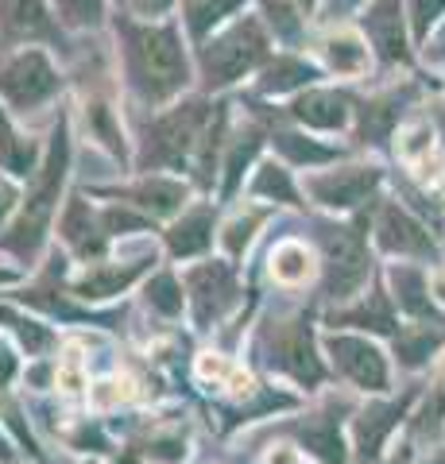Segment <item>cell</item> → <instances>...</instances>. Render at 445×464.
<instances>
[{
	"instance_id": "681fc988",
	"label": "cell",
	"mask_w": 445,
	"mask_h": 464,
	"mask_svg": "<svg viewBox=\"0 0 445 464\" xmlns=\"http://www.w3.org/2000/svg\"><path fill=\"white\" fill-rule=\"evenodd\" d=\"M419 464H445V453H430V457L419 460Z\"/></svg>"
},
{
	"instance_id": "7bdbcfd3",
	"label": "cell",
	"mask_w": 445,
	"mask_h": 464,
	"mask_svg": "<svg viewBox=\"0 0 445 464\" xmlns=\"http://www.w3.org/2000/svg\"><path fill=\"white\" fill-rule=\"evenodd\" d=\"M16 372H20V360L12 356V348L0 341V391H5L12 380H16Z\"/></svg>"
},
{
	"instance_id": "5bb4252c",
	"label": "cell",
	"mask_w": 445,
	"mask_h": 464,
	"mask_svg": "<svg viewBox=\"0 0 445 464\" xmlns=\"http://www.w3.org/2000/svg\"><path fill=\"white\" fill-rule=\"evenodd\" d=\"M218 206L213 201H190L179 217H170L163 225V252L170 264H194V259H206L213 252V240H218Z\"/></svg>"
},
{
	"instance_id": "8fae6325",
	"label": "cell",
	"mask_w": 445,
	"mask_h": 464,
	"mask_svg": "<svg viewBox=\"0 0 445 464\" xmlns=\"http://www.w3.org/2000/svg\"><path fill=\"white\" fill-rule=\"evenodd\" d=\"M16 47H66L51 0H0V51Z\"/></svg>"
},
{
	"instance_id": "8992f818",
	"label": "cell",
	"mask_w": 445,
	"mask_h": 464,
	"mask_svg": "<svg viewBox=\"0 0 445 464\" xmlns=\"http://www.w3.org/2000/svg\"><path fill=\"white\" fill-rule=\"evenodd\" d=\"M63 90H66V78L54 66L51 47L0 51V101L16 116L54 105L63 97Z\"/></svg>"
},
{
	"instance_id": "b9f144b4",
	"label": "cell",
	"mask_w": 445,
	"mask_h": 464,
	"mask_svg": "<svg viewBox=\"0 0 445 464\" xmlns=\"http://www.w3.org/2000/svg\"><path fill=\"white\" fill-rule=\"evenodd\" d=\"M441 414H445V375H441V383L430 391V402H426V411H422V426H438L441 422Z\"/></svg>"
},
{
	"instance_id": "f6af8a7d",
	"label": "cell",
	"mask_w": 445,
	"mask_h": 464,
	"mask_svg": "<svg viewBox=\"0 0 445 464\" xmlns=\"http://www.w3.org/2000/svg\"><path fill=\"white\" fill-rule=\"evenodd\" d=\"M267 464H298V453H291V449H283V453H271Z\"/></svg>"
},
{
	"instance_id": "ba28073f",
	"label": "cell",
	"mask_w": 445,
	"mask_h": 464,
	"mask_svg": "<svg viewBox=\"0 0 445 464\" xmlns=\"http://www.w3.org/2000/svg\"><path fill=\"white\" fill-rule=\"evenodd\" d=\"M314 240L322 248V298L344 302L356 298L368 283V244L361 225H314Z\"/></svg>"
},
{
	"instance_id": "d4e9b609",
	"label": "cell",
	"mask_w": 445,
	"mask_h": 464,
	"mask_svg": "<svg viewBox=\"0 0 445 464\" xmlns=\"http://www.w3.org/2000/svg\"><path fill=\"white\" fill-rule=\"evenodd\" d=\"M271 148L279 151L286 167H298V170H318V167L341 159V148H329V143L298 132V128H276V132H271Z\"/></svg>"
},
{
	"instance_id": "5b68a950",
	"label": "cell",
	"mask_w": 445,
	"mask_h": 464,
	"mask_svg": "<svg viewBox=\"0 0 445 464\" xmlns=\"http://www.w3.org/2000/svg\"><path fill=\"white\" fill-rule=\"evenodd\" d=\"M260 368H267L279 380L303 387V391H318L325 383V360L318 356V341H314L310 317L295 314V317H271L260 325L252 344Z\"/></svg>"
},
{
	"instance_id": "52a82bcc",
	"label": "cell",
	"mask_w": 445,
	"mask_h": 464,
	"mask_svg": "<svg viewBox=\"0 0 445 464\" xmlns=\"http://www.w3.org/2000/svg\"><path fill=\"white\" fill-rule=\"evenodd\" d=\"M182 283H186V310H190V322L198 333L218 329L244 298L240 264H233L228 256L194 259L182 271Z\"/></svg>"
},
{
	"instance_id": "277c9868",
	"label": "cell",
	"mask_w": 445,
	"mask_h": 464,
	"mask_svg": "<svg viewBox=\"0 0 445 464\" xmlns=\"http://www.w3.org/2000/svg\"><path fill=\"white\" fill-rule=\"evenodd\" d=\"M271 27L264 16H233L225 27H218L202 47L194 51L202 93H225L228 85L244 82L248 74H260L271 58Z\"/></svg>"
},
{
	"instance_id": "d590c367",
	"label": "cell",
	"mask_w": 445,
	"mask_h": 464,
	"mask_svg": "<svg viewBox=\"0 0 445 464\" xmlns=\"http://www.w3.org/2000/svg\"><path fill=\"white\" fill-rule=\"evenodd\" d=\"M361 124H356V136L361 143H383V136L392 132V124L399 121V97H380V101H368L364 109H356Z\"/></svg>"
},
{
	"instance_id": "8d00e7d4",
	"label": "cell",
	"mask_w": 445,
	"mask_h": 464,
	"mask_svg": "<svg viewBox=\"0 0 445 464\" xmlns=\"http://www.w3.org/2000/svg\"><path fill=\"white\" fill-rule=\"evenodd\" d=\"M140 457L148 464H186L190 457V438H186V430H155L148 441L140 445Z\"/></svg>"
},
{
	"instance_id": "ac0fdd59",
	"label": "cell",
	"mask_w": 445,
	"mask_h": 464,
	"mask_svg": "<svg viewBox=\"0 0 445 464\" xmlns=\"http://www.w3.org/2000/svg\"><path fill=\"white\" fill-rule=\"evenodd\" d=\"M353 97L341 90H322V85H310V90L295 93L291 105H286V116L303 128H314V132H344L353 121Z\"/></svg>"
},
{
	"instance_id": "d6a6232c",
	"label": "cell",
	"mask_w": 445,
	"mask_h": 464,
	"mask_svg": "<svg viewBox=\"0 0 445 464\" xmlns=\"http://www.w3.org/2000/svg\"><path fill=\"white\" fill-rule=\"evenodd\" d=\"M143 302H148L151 314L167 317V322L182 317V310H186V283H182V275L170 271V267L151 271L148 279H143Z\"/></svg>"
},
{
	"instance_id": "3957f363",
	"label": "cell",
	"mask_w": 445,
	"mask_h": 464,
	"mask_svg": "<svg viewBox=\"0 0 445 464\" xmlns=\"http://www.w3.org/2000/svg\"><path fill=\"white\" fill-rule=\"evenodd\" d=\"M213 109H218V101L209 93H198V97H179L175 105L143 116V124L136 132L140 148L132 155V167L136 170H167V174L190 170L198 143H202L206 128L213 121Z\"/></svg>"
},
{
	"instance_id": "4fadbf2b",
	"label": "cell",
	"mask_w": 445,
	"mask_h": 464,
	"mask_svg": "<svg viewBox=\"0 0 445 464\" xmlns=\"http://www.w3.org/2000/svg\"><path fill=\"white\" fill-rule=\"evenodd\" d=\"M59 244L78 264H97L109 256L112 237L102 221V209L85 201V194H66V206L59 213Z\"/></svg>"
},
{
	"instance_id": "1f68e13d",
	"label": "cell",
	"mask_w": 445,
	"mask_h": 464,
	"mask_svg": "<svg viewBox=\"0 0 445 464\" xmlns=\"http://www.w3.org/2000/svg\"><path fill=\"white\" fill-rule=\"evenodd\" d=\"M267 271L279 286H303L314 271H322V264H314V252L303 240H279L267 252Z\"/></svg>"
},
{
	"instance_id": "7c38bea8",
	"label": "cell",
	"mask_w": 445,
	"mask_h": 464,
	"mask_svg": "<svg viewBox=\"0 0 445 464\" xmlns=\"http://www.w3.org/2000/svg\"><path fill=\"white\" fill-rule=\"evenodd\" d=\"M325 353L334 360V368L341 380H349L356 391H372V395H383L392 387V372H387V356L380 353V344H372L368 337H356V333L334 329L325 333Z\"/></svg>"
},
{
	"instance_id": "6da1fadb",
	"label": "cell",
	"mask_w": 445,
	"mask_h": 464,
	"mask_svg": "<svg viewBox=\"0 0 445 464\" xmlns=\"http://www.w3.org/2000/svg\"><path fill=\"white\" fill-rule=\"evenodd\" d=\"M117 35V63L124 93L136 109H167L186 97L198 78V63L190 58V35L182 20H140L132 12L112 16Z\"/></svg>"
},
{
	"instance_id": "cb8c5ba5",
	"label": "cell",
	"mask_w": 445,
	"mask_h": 464,
	"mask_svg": "<svg viewBox=\"0 0 445 464\" xmlns=\"http://www.w3.org/2000/svg\"><path fill=\"white\" fill-rule=\"evenodd\" d=\"M82 116H85V128H90V140H97L102 148L117 159V163L132 167V151H128V136L121 128V116L112 109V101L102 93H90L82 101Z\"/></svg>"
},
{
	"instance_id": "e575fe53",
	"label": "cell",
	"mask_w": 445,
	"mask_h": 464,
	"mask_svg": "<svg viewBox=\"0 0 445 464\" xmlns=\"http://www.w3.org/2000/svg\"><path fill=\"white\" fill-rule=\"evenodd\" d=\"M438 344H441V333H434V325H407L395 333V356L403 368L426 364Z\"/></svg>"
},
{
	"instance_id": "4316f807",
	"label": "cell",
	"mask_w": 445,
	"mask_h": 464,
	"mask_svg": "<svg viewBox=\"0 0 445 464\" xmlns=\"http://www.w3.org/2000/svg\"><path fill=\"white\" fill-rule=\"evenodd\" d=\"M0 325L20 341V348L32 360H43V356H51L54 348H59V333L43 322V317L24 314L20 306H12V302H0Z\"/></svg>"
},
{
	"instance_id": "2e32d148",
	"label": "cell",
	"mask_w": 445,
	"mask_h": 464,
	"mask_svg": "<svg viewBox=\"0 0 445 464\" xmlns=\"http://www.w3.org/2000/svg\"><path fill=\"white\" fill-rule=\"evenodd\" d=\"M341 411H344L341 402H325L314 414L298 418V422L279 426V433L295 438L318 464H349V453H344L341 441Z\"/></svg>"
},
{
	"instance_id": "c3c4849f",
	"label": "cell",
	"mask_w": 445,
	"mask_h": 464,
	"mask_svg": "<svg viewBox=\"0 0 445 464\" xmlns=\"http://www.w3.org/2000/svg\"><path fill=\"white\" fill-rule=\"evenodd\" d=\"M411 460V453H407V449H399V453L392 457V460H387V464H407Z\"/></svg>"
},
{
	"instance_id": "816d5d0a",
	"label": "cell",
	"mask_w": 445,
	"mask_h": 464,
	"mask_svg": "<svg viewBox=\"0 0 445 464\" xmlns=\"http://www.w3.org/2000/svg\"><path fill=\"white\" fill-rule=\"evenodd\" d=\"M82 464H102V457H85Z\"/></svg>"
},
{
	"instance_id": "ffe728a7",
	"label": "cell",
	"mask_w": 445,
	"mask_h": 464,
	"mask_svg": "<svg viewBox=\"0 0 445 464\" xmlns=\"http://www.w3.org/2000/svg\"><path fill=\"white\" fill-rule=\"evenodd\" d=\"M414 399V391H407L403 399H383V402H368L361 414L353 418V453L361 457L364 464L380 457L383 441L392 438V430L403 422L407 406Z\"/></svg>"
},
{
	"instance_id": "bcb514c9",
	"label": "cell",
	"mask_w": 445,
	"mask_h": 464,
	"mask_svg": "<svg viewBox=\"0 0 445 464\" xmlns=\"http://www.w3.org/2000/svg\"><path fill=\"white\" fill-rule=\"evenodd\" d=\"M356 5H361V0H329V16H337V12H349Z\"/></svg>"
},
{
	"instance_id": "f1b7e54d",
	"label": "cell",
	"mask_w": 445,
	"mask_h": 464,
	"mask_svg": "<svg viewBox=\"0 0 445 464\" xmlns=\"http://www.w3.org/2000/svg\"><path fill=\"white\" fill-rule=\"evenodd\" d=\"M179 5H182L179 20L186 27V35H190L194 47H202L218 27H225L244 5H248V0H179Z\"/></svg>"
},
{
	"instance_id": "4dcf8cb0",
	"label": "cell",
	"mask_w": 445,
	"mask_h": 464,
	"mask_svg": "<svg viewBox=\"0 0 445 464\" xmlns=\"http://www.w3.org/2000/svg\"><path fill=\"white\" fill-rule=\"evenodd\" d=\"M322 58L325 70L337 78H361L368 70V39H361L356 32H329L322 43Z\"/></svg>"
},
{
	"instance_id": "f546056e",
	"label": "cell",
	"mask_w": 445,
	"mask_h": 464,
	"mask_svg": "<svg viewBox=\"0 0 445 464\" xmlns=\"http://www.w3.org/2000/svg\"><path fill=\"white\" fill-rule=\"evenodd\" d=\"M276 213V206H240L218 232V244H221V256H228L233 264H240L248 248L256 244V232L264 228V221Z\"/></svg>"
},
{
	"instance_id": "603a6c76",
	"label": "cell",
	"mask_w": 445,
	"mask_h": 464,
	"mask_svg": "<svg viewBox=\"0 0 445 464\" xmlns=\"http://www.w3.org/2000/svg\"><path fill=\"white\" fill-rule=\"evenodd\" d=\"M264 140H271V132H264L260 121H248V124H240L237 132H228L225 159H221V170H225V179H221V198H233V194L240 190L244 170L256 163V155H260Z\"/></svg>"
},
{
	"instance_id": "f907efd6",
	"label": "cell",
	"mask_w": 445,
	"mask_h": 464,
	"mask_svg": "<svg viewBox=\"0 0 445 464\" xmlns=\"http://www.w3.org/2000/svg\"><path fill=\"white\" fill-rule=\"evenodd\" d=\"M314 5H318V0H298V8H303V12H310Z\"/></svg>"
},
{
	"instance_id": "44dd1931",
	"label": "cell",
	"mask_w": 445,
	"mask_h": 464,
	"mask_svg": "<svg viewBox=\"0 0 445 464\" xmlns=\"http://www.w3.org/2000/svg\"><path fill=\"white\" fill-rule=\"evenodd\" d=\"M43 151H47V143L32 132H24L16 124V112L8 105H0V170H5L8 179L27 182L39 170Z\"/></svg>"
},
{
	"instance_id": "9a60e30c",
	"label": "cell",
	"mask_w": 445,
	"mask_h": 464,
	"mask_svg": "<svg viewBox=\"0 0 445 464\" xmlns=\"http://www.w3.org/2000/svg\"><path fill=\"white\" fill-rule=\"evenodd\" d=\"M380 179H383L380 167L356 163V167H334V170L306 174L303 190L310 194L314 206L334 209V213H349V209L361 206V201H368V194L380 186Z\"/></svg>"
},
{
	"instance_id": "836d02e7",
	"label": "cell",
	"mask_w": 445,
	"mask_h": 464,
	"mask_svg": "<svg viewBox=\"0 0 445 464\" xmlns=\"http://www.w3.org/2000/svg\"><path fill=\"white\" fill-rule=\"evenodd\" d=\"M392 298H395V306L403 310V314H411V317H434L438 310H434V302H430V283H426V275L422 271H414V267H407V264H395L392 267Z\"/></svg>"
},
{
	"instance_id": "f35d334b",
	"label": "cell",
	"mask_w": 445,
	"mask_h": 464,
	"mask_svg": "<svg viewBox=\"0 0 445 464\" xmlns=\"http://www.w3.org/2000/svg\"><path fill=\"white\" fill-rule=\"evenodd\" d=\"M445 12V0H411V27H414V39H426L430 27L441 20Z\"/></svg>"
},
{
	"instance_id": "ee69618b",
	"label": "cell",
	"mask_w": 445,
	"mask_h": 464,
	"mask_svg": "<svg viewBox=\"0 0 445 464\" xmlns=\"http://www.w3.org/2000/svg\"><path fill=\"white\" fill-rule=\"evenodd\" d=\"M24 283V271L20 267H8V264H0V290H8V286H20Z\"/></svg>"
},
{
	"instance_id": "e0dca14e",
	"label": "cell",
	"mask_w": 445,
	"mask_h": 464,
	"mask_svg": "<svg viewBox=\"0 0 445 464\" xmlns=\"http://www.w3.org/2000/svg\"><path fill=\"white\" fill-rule=\"evenodd\" d=\"M372 232H376L380 252L399 256V259H426L434 256V240L430 232L414 221V217L399 206V201H383L376 221H372Z\"/></svg>"
},
{
	"instance_id": "30bf717a",
	"label": "cell",
	"mask_w": 445,
	"mask_h": 464,
	"mask_svg": "<svg viewBox=\"0 0 445 464\" xmlns=\"http://www.w3.org/2000/svg\"><path fill=\"white\" fill-rule=\"evenodd\" d=\"M155 271V252L136 256V259H97V264H82L78 275L66 279V290L85 306H102V302H112L128 295L136 283H143Z\"/></svg>"
},
{
	"instance_id": "d6986e66",
	"label": "cell",
	"mask_w": 445,
	"mask_h": 464,
	"mask_svg": "<svg viewBox=\"0 0 445 464\" xmlns=\"http://www.w3.org/2000/svg\"><path fill=\"white\" fill-rule=\"evenodd\" d=\"M364 27V39L372 43L387 66L395 63H407L411 47H407V20H403V0H372L361 16Z\"/></svg>"
},
{
	"instance_id": "60d3db41",
	"label": "cell",
	"mask_w": 445,
	"mask_h": 464,
	"mask_svg": "<svg viewBox=\"0 0 445 464\" xmlns=\"http://www.w3.org/2000/svg\"><path fill=\"white\" fill-rule=\"evenodd\" d=\"M179 0H124V8L140 20H167V12L175 8Z\"/></svg>"
},
{
	"instance_id": "83f0119b",
	"label": "cell",
	"mask_w": 445,
	"mask_h": 464,
	"mask_svg": "<svg viewBox=\"0 0 445 464\" xmlns=\"http://www.w3.org/2000/svg\"><path fill=\"white\" fill-rule=\"evenodd\" d=\"M325 325L334 329H372V333H392L395 337V314H392V298L383 290H372L361 302H353L349 310H334L325 317Z\"/></svg>"
},
{
	"instance_id": "9c48e42d",
	"label": "cell",
	"mask_w": 445,
	"mask_h": 464,
	"mask_svg": "<svg viewBox=\"0 0 445 464\" xmlns=\"http://www.w3.org/2000/svg\"><path fill=\"white\" fill-rule=\"evenodd\" d=\"M190 190L194 186L179 179V174H167V170H143L136 182L128 186H90V198H112V201H124L140 213H148L151 221L167 225L170 217H179L186 206H190Z\"/></svg>"
},
{
	"instance_id": "f5cc1de1",
	"label": "cell",
	"mask_w": 445,
	"mask_h": 464,
	"mask_svg": "<svg viewBox=\"0 0 445 464\" xmlns=\"http://www.w3.org/2000/svg\"><path fill=\"white\" fill-rule=\"evenodd\" d=\"M438 121H441V128H445V109H441V112H438Z\"/></svg>"
},
{
	"instance_id": "7a4b0ae2",
	"label": "cell",
	"mask_w": 445,
	"mask_h": 464,
	"mask_svg": "<svg viewBox=\"0 0 445 464\" xmlns=\"http://www.w3.org/2000/svg\"><path fill=\"white\" fill-rule=\"evenodd\" d=\"M70 163H74L70 112H59L39 170L27 179L12 221L0 228V252H8L16 264H27V267L39 264V256H43V248H47V240H51V228H54V221H59V213L66 206L63 190H66V179H70Z\"/></svg>"
},
{
	"instance_id": "74e56055",
	"label": "cell",
	"mask_w": 445,
	"mask_h": 464,
	"mask_svg": "<svg viewBox=\"0 0 445 464\" xmlns=\"http://www.w3.org/2000/svg\"><path fill=\"white\" fill-rule=\"evenodd\" d=\"M66 32H97L105 24V0H51Z\"/></svg>"
},
{
	"instance_id": "ab89813d",
	"label": "cell",
	"mask_w": 445,
	"mask_h": 464,
	"mask_svg": "<svg viewBox=\"0 0 445 464\" xmlns=\"http://www.w3.org/2000/svg\"><path fill=\"white\" fill-rule=\"evenodd\" d=\"M70 445L78 449V453H109V441H105V433L97 430V426H90V422H82L74 433H70Z\"/></svg>"
},
{
	"instance_id": "7402d4cb",
	"label": "cell",
	"mask_w": 445,
	"mask_h": 464,
	"mask_svg": "<svg viewBox=\"0 0 445 464\" xmlns=\"http://www.w3.org/2000/svg\"><path fill=\"white\" fill-rule=\"evenodd\" d=\"M314 82H318V66L314 63H306V58H298V54H271L260 70V78H256V93L295 97V93L310 90Z\"/></svg>"
},
{
	"instance_id": "484cf974",
	"label": "cell",
	"mask_w": 445,
	"mask_h": 464,
	"mask_svg": "<svg viewBox=\"0 0 445 464\" xmlns=\"http://www.w3.org/2000/svg\"><path fill=\"white\" fill-rule=\"evenodd\" d=\"M244 194H248L252 201H264V206H291V209H298L303 206V190L295 186V179H291V170H286V163L279 159H264L260 167H256V174H252V182L244 186Z\"/></svg>"
},
{
	"instance_id": "7dc6e473",
	"label": "cell",
	"mask_w": 445,
	"mask_h": 464,
	"mask_svg": "<svg viewBox=\"0 0 445 464\" xmlns=\"http://www.w3.org/2000/svg\"><path fill=\"white\" fill-rule=\"evenodd\" d=\"M0 464H12V445L0 438Z\"/></svg>"
}]
</instances>
